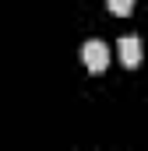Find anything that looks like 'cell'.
<instances>
[{"instance_id": "obj_1", "label": "cell", "mask_w": 148, "mask_h": 151, "mask_svg": "<svg viewBox=\"0 0 148 151\" xmlns=\"http://www.w3.org/2000/svg\"><path fill=\"white\" fill-rule=\"evenodd\" d=\"M81 60H85V67H88L92 74H102V70L110 67V49H106V42H102V39H88V42L81 46Z\"/></svg>"}, {"instance_id": "obj_2", "label": "cell", "mask_w": 148, "mask_h": 151, "mask_svg": "<svg viewBox=\"0 0 148 151\" xmlns=\"http://www.w3.org/2000/svg\"><path fill=\"white\" fill-rule=\"evenodd\" d=\"M141 56H145V49H141V39L138 35H120V60H123V67H141Z\"/></svg>"}, {"instance_id": "obj_3", "label": "cell", "mask_w": 148, "mask_h": 151, "mask_svg": "<svg viewBox=\"0 0 148 151\" xmlns=\"http://www.w3.org/2000/svg\"><path fill=\"white\" fill-rule=\"evenodd\" d=\"M106 7H110L116 18H127V14L134 11V0H106Z\"/></svg>"}]
</instances>
